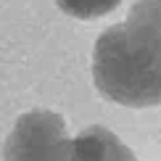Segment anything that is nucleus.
<instances>
[{
    "label": "nucleus",
    "mask_w": 161,
    "mask_h": 161,
    "mask_svg": "<svg viewBox=\"0 0 161 161\" xmlns=\"http://www.w3.org/2000/svg\"><path fill=\"white\" fill-rule=\"evenodd\" d=\"M95 87L122 106L161 103V0H137L108 26L92 53Z\"/></svg>",
    "instance_id": "1"
},
{
    "label": "nucleus",
    "mask_w": 161,
    "mask_h": 161,
    "mask_svg": "<svg viewBox=\"0 0 161 161\" xmlns=\"http://www.w3.org/2000/svg\"><path fill=\"white\" fill-rule=\"evenodd\" d=\"M74 143L66 137L64 119L50 111L24 114L5 143V161H71Z\"/></svg>",
    "instance_id": "2"
},
{
    "label": "nucleus",
    "mask_w": 161,
    "mask_h": 161,
    "mask_svg": "<svg viewBox=\"0 0 161 161\" xmlns=\"http://www.w3.org/2000/svg\"><path fill=\"white\" fill-rule=\"evenodd\" d=\"M71 161H135L130 151L103 127H87L74 140Z\"/></svg>",
    "instance_id": "3"
},
{
    "label": "nucleus",
    "mask_w": 161,
    "mask_h": 161,
    "mask_svg": "<svg viewBox=\"0 0 161 161\" xmlns=\"http://www.w3.org/2000/svg\"><path fill=\"white\" fill-rule=\"evenodd\" d=\"M58 8L66 11L69 16L77 19H98L106 16L108 11H114L122 0H56Z\"/></svg>",
    "instance_id": "4"
}]
</instances>
